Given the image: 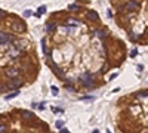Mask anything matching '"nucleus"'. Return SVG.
Returning a JSON list of instances; mask_svg holds the SVG:
<instances>
[{"label": "nucleus", "mask_w": 148, "mask_h": 133, "mask_svg": "<svg viewBox=\"0 0 148 133\" xmlns=\"http://www.w3.org/2000/svg\"><path fill=\"white\" fill-rule=\"evenodd\" d=\"M80 80L83 81V84L84 86H92L93 84V74L92 73H83L82 75H80Z\"/></svg>", "instance_id": "f257e3e1"}, {"label": "nucleus", "mask_w": 148, "mask_h": 133, "mask_svg": "<svg viewBox=\"0 0 148 133\" xmlns=\"http://www.w3.org/2000/svg\"><path fill=\"white\" fill-rule=\"evenodd\" d=\"M15 39L12 37L11 34H6V33H3V31H0V44H9V43H12Z\"/></svg>", "instance_id": "f03ea898"}, {"label": "nucleus", "mask_w": 148, "mask_h": 133, "mask_svg": "<svg viewBox=\"0 0 148 133\" xmlns=\"http://www.w3.org/2000/svg\"><path fill=\"white\" fill-rule=\"evenodd\" d=\"M12 28H13L15 31H18V33H24L25 30H27V27H25V24H24L22 21H15L13 25H12Z\"/></svg>", "instance_id": "7ed1b4c3"}, {"label": "nucleus", "mask_w": 148, "mask_h": 133, "mask_svg": "<svg viewBox=\"0 0 148 133\" xmlns=\"http://www.w3.org/2000/svg\"><path fill=\"white\" fill-rule=\"evenodd\" d=\"M5 74L7 75V77H9V78H16V77H18V74H19V69L18 68H7L6 71H5Z\"/></svg>", "instance_id": "20e7f679"}, {"label": "nucleus", "mask_w": 148, "mask_h": 133, "mask_svg": "<svg viewBox=\"0 0 148 133\" xmlns=\"http://www.w3.org/2000/svg\"><path fill=\"white\" fill-rule=\"evenodd\" d=\"M21 86H22V80H19V78H13L9 83V89H15V90H18Z\"/></svg>", "instance_id": "39448f33"}, {"label": "nucleus", "mask_w": 148, "mask_h": 133, "mask_svg": "<svg viewBox=\"0 0 148 133\" xmlns=\"http://www.w3.org/2000/svg\"><path fill=\"white\" fill-rule=\"evenodd\" d=\"M138 7H139V3H136V2H127V3L124 5L126 11H136Z\"/></svg>", "instance_id": "423d86ee"}, {"label": "nucleus", "mask_w": 148, "mask_h": 133, "mask_svg": "<svg viewBox=\"0 0 148 133\" xmlns=\"http://www.w3.org/2000/svg\"><path fill=\"white\" fill-rule=\"evenodd\" d=\"M86 16H88V19H90V21H98V19H99L98 13L95 12V11H89L88 13H86Z\"/></svg>", "instance_id": "0eeeda50"}, {"label": "nucleus", "mask_w": 148, "mask_h": 133, "mask_svg": "<svg viewBox=\"0 0 148 133\" xmlns=\"http://www.w3.org/2000/svg\"><path fill=\"white\" fill-rule=\"evenodd\" d=\"M21 115L24 120H30V118H34V114L31 111H21Z\"/></svg>", "instance_id": "6e6552de"}, {"label": "nucleus", "mask_w": 148, "mask_h": 133, "mask_svg": "<svg viewBox=\"0 0 148 133\" xmlns=\"http://www.w3.org/2000/svg\"><path fill=\"white\" fill-rule=\"evenodd\" d=\"M95 35H96L99 40H104V39L107 37V33L104 31V30H96V31H95Z\"/></svg>", "instance_id": "1a4fd4ad"}, {"label": "nucleus", "mask_w": 148, "mask_h": 133, "mask_svg": "<svg viewBox=\"0 0 148 133\" xmlns=\"http://www.w3.org/2000/svg\"><path fill=\"white\" fill-rule=\"evenodd\" d=\"M50 68L56 73V75H58V77H62V71H61V68H59L56 64H50Z\"/></svg>", "instance_id": "9d476101"}, {"label": "nucleus", "mask_w": 148, "mask_h": 133, "mask_svg": "<svg viewBox=\"0 0 148 133\" xmlns=\"http://www.w3.org/2000/svg\"><path fill=\"white\" fill-rule=\"evenodd\" d=\"M18 93H19V90H15V92H12V93H9V95H6L5 99H6V101H11V99H13L15 96H18Z\"/></svg>", "instance_id": "9b49d317"}, {"label": "nucleus", "mask_w": 148, "mask_h": 133, "mask_svg": "<svg viewBox=\"0 0 148 133\" xmlns=\"http://www.w3.org/2000/svg\"><path fill=\"white\" fill-rule=\"evenodd\" d=\"M9 55L11 56H19L21 55V50L19 49H9Z\"/></svg>", "instance_id": "f8f14e48"}, {"label": "nucleus", "mask_w": 148, "mask_h": 133, "mask_svg": "<svg viewBox=\"0 0 148 133\" xmlns=\"http://www.w3.org/2000/svg\"><path fill=\"white\" fill-rule=\"evenodd\" d=\"M55 28H56V25H55V24H52V22H49V24H47V27H46V30H47L49 33H52Z\"/></svg>", "instance_id": "ddd939ff"}, {"label": "nucleus", "mask_w": 148, "mask_h": 133, "mask_svg": "<svg viewBox=\"0 0 148 133\" xmlns=\"http://www.w3.org/2000/svg\"><path fill=\"white\" fill-rule=\"evenodd\" d=\"M45 12H46V6H40V7H39V11H37V15L40 16L41 13H45Z\"/></svg>", "instance_id": "4468645a"}, {"label": "nucleus", "mask_w": 148, "mask_h": 133, "mask_svg": "<svg viewBox=\"0 0 148 133\" xmlns=\"http://www.w3.org/2000/svg\"><path fill=\"white\" fill-rule=\"evenodd\" d=\"M80 101H90L92 102V101H95V98L93 96H89V98L88 96H83V98H80Z\"/></svg>", "instance_id": "2eb2a0df"}, {"label": "nucleus", "mask_w": 148, "mask_h": 133, "mask_svg": "<svg viewBox=\"0 0 148 133\" xmlns=\"http://www.w3.org/2000/svg\"><path fill=\"white\" fill-rule=\"evenodd\" d=\"M55 126H56L58 129H62V126H64V121H62V120H58V121L55 123Z\"/></svg>", "instance_id": "dca6fc26"}, {"label": "nucleus", "mask_w": 148, "mask_h": 133, "mask_svg": "<svg viewBox=\"0 0 148 133\" xmlns=\"http://www.w3.org/2000/svg\"><path fill=\"white\" fill-rule=\"evenodd\" d=\"M67 22H68V24H71V27H76V25H79V21H76V19H68Z\"/></svg>", "instance_id": "f3484780"}, {"label": "nucleus", "mask_w": 148, "mask_h": 133, "mask_svg": "<svg viewBox=\"0 0 148 133\" xmlns=\"http://www.w3.org/2000/svg\"><path fill=\"white\" fill-rule=\"evenodd\" d=\"M7 130V127H6V124H0V133H5Z\"/></svg>", "instance_id": "a211bd4d"}, {"label": "nucleus", "mask_w": 148, "mask_h": 133, "mask_svg": "<svg viewBox=\"0 0 148 133\" xmlns=\"http://www.w3.org/2000/svg\"><path fill=\"white\" fill-rule=\"evenodd\" d=\"M68 9H70V11H76V9H79V6L73 3V5H70V6H68Z\"/></svg>", "instance_id": "6ab92c4d"}, {"label": "nucleus", "mask_w": 148, "mask_h": 133, "mask_svg": "<svg viewBox=\"0 0 148 133\" xmlns=\"http://www.w3.org/2000/svg\"><path fill=\"white\" fill-rule=\"evenodd\" d=\"M139 96H141V98H145V96H148V90H142V92H139Z\"/></svg>", "instance_id": "aec40b11"}, {"label": "nucleus", "mask_w": 148, "mask_h": 133, "mask_svg": "<svg viewBox=\"0 0 148 133\" xmlns=\"http://www.w3.org/2000/svg\"><path fill=\"white\" fill-rule=\"evenodd\" d=\"M52 111H53V112H64V110H61V108H53V106H52Z\"/></svg>", "instance_id": "412c9836"}, {"label": "nucleus", "mask_w": 148, "mask_h": 133, "mask_svg": "<svg viewBox=\"0 0 148 133\" xmlns=\"http://www.w3.org/2000/svg\"><path fill=\"white\" fill-rule=\"evenodd\" d=\"M50 90H52V93H53V95H58V87L52 86V89H50Z\"/></svg>", "instance_id": "4be33fe9"}, {"label": "nucleus", "mask_w": 148, "mask_h": 133, "mask_svg": "<svg viewBox=\"0 0 148 133\" xmlns=\"http://www.w3.org/2000/svg\"><path fill=\"white\" fill-rule=\"evenodd\" d=\"M31 15H33V12H31V11H25V12H24V16H27V18H28V16H31Z\"/></svg>", "instance_id": "5701e85b"}, {"label": "nucleus", "mask_w": 148, "mask_h": 133, "mask_svg": "<svg viewBox=\"0 0 148 133\" xmlns=\"http://www.w3.org/2000/svg\"><path fill=\"white\" fill-rule=\"evenodd\" d=\"M2 18H6V12L0 9V19H2Z\"/></svg>", "instance_id": "b1692460"}, {"label": "nucleus", "mask_w": 148, "mask_h": 133, "mask_svg": "<svg viewBox=\"0 0 148 133\" xmlns=\"http://www.w3.org/2000/svg\"><path fill=\"white\" fill-rule=\"evenodd\" d=\"M136 55H138V50H136V49H135V50H132V52H130V56H132V58H135Z\"/></svg>", "instance_id": "393cba45"}, {"label": "nucleus", "mask_w": 148, "mask_h": 133, "mask_svg": "<svg viewBox=\"0 0 148 133\" xmlns=\"http://www.w3.org/2000/svg\"><path fill=\"white\" fill-rule=\"evenodd\" d=\"M39 110H45V102H41V104L39 105Z\"/></svg>", "instance_id": "a878e982"}, {"label": "nucleus", "mask_w": 148, "mask_h": 133, "mask_svg": "<svg viewBox=\"0 0 148 133\" xmlns=\"http://www.w3.org/2000/svg\"><path fill=\"white\" fill-rule=\"evenodd\" d=\"M59 133H70V130H68V129H61Z\"/></svg>", "instance_id": "bb28decb"}, {"label": "nucleus", "mask_w": 148, "mask_h": 133, "mask_svg": "<svg viewBox=\"0 0 148 133\" xmlns=\"http://www.w3.org/2000/svg\"><path fill=\"white\" fill-rule=\"evenodd\" d=\"M0 90H3V83L0 81Z\"/></svg>", "instance_id": "cd10ccee"}, {"label": "nucleus", "mask_w": 148, "mask_h": 133, "mask_svg": "<svg viewBox=\"0 0 148 133\" xmlns=\"http://www.w3.org/2000/svg\"><path fill=\"white\" fill-rule=\"evenodd\" d=\"M92 133H99V130H93V132H92Z\"/></svg>", "instance_id": "c85d7f7f"}]
</instances>
